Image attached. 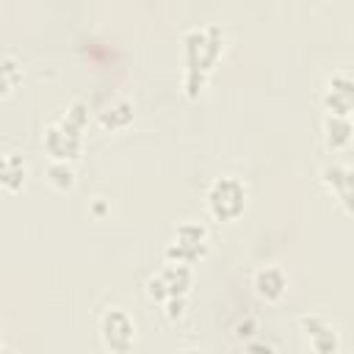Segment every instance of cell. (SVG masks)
Returning a JSON list of instances; mask_svg holds the SVG:
<instances>
[{
    "mask_svg": "<svg viewBox=\"0 0 354 354\" xmlns=\"http://www.w3.org/2000/svg\"><path fill=\"white\" fill-rule=\"evenodd\" d=\"M324 185L329 188V194L343 205V210H351V169L346 163H329L321 171Z\"/></svg>",
    "mask_w": 354,
    "mask_h": 354,
    "instance_id": "obj_11",
    "label": "cell"
},
{
    "mask_svg": "<svg viewBox=\"0 0 354 354\" xmlns=\"http://www.w3.org/2000/svg\"><path fill=\"white\" fill-rule=\"evenodd\" d=\"M28 183V160L19 152H3L0 155V191L17 194Z\"/></svg>",
    "mask_w": 354,
    "mask_h": 354,
    "instance_id": "obj_10",
    "label": "cell"
},
{
    "mask_svg": "<svg viewBox=\"0 0 354 354\" xmlns=\"http://www.w3.org/2000/svg\"><path fill=\"white\" fill-rule=\"evenodd\" d=\"M299 326H301V335H304L307 346L315 354H337L340 351V337H337L335 326L326 318H321V315H301Z\"/></svg>",
    "mask_w": 354,
    "mask_h": 354,
    "instance_id": "obj_7",
    "label": "cell"
},
{
    "mask_svg": "<svg viewBox=\"0 0 354 354\" xmlns=\"http://www.w3.org/2000/svg\"><path fill=\"white\" fill-rule=\"evenodd\" d=\"M163 307H166V318H169V321H177V318H183V313H185V299H171V301H166Z\"/></svg>",
    "mask_w": 354,
    "mask_h": 354,
    "instance_id": "obj_16",
    "label": "cell"
},
{
    "mask_svg": "<svg viewBox=\"0 0 354 354\" xmlns=\"http://www.w3.org/2000/svg\"><path fill=\"white\" fill-rule=\"evenodd\" d=\"M0 337H3V329H0ZM0 351H3V340H0Z\"/></svg>",
    "mask_w": 354,
    "mask_h": 354,
    "instance_id": "obj_17",
    "label": "cell"
},
{
    "mask_svg": "<svg viewBox=\"0 0 354 354\" xmlns=\"http://www.w3.org/2000/svg\"><path fill=\"white\" fill-rule=\"evenodd\" d=\"M252 285H254V293L266 301H279L288 290V277L279 266H263L254 271L252 277Z\"/></svg>",
    "mask_w": 354,
    "mask_h": 354,
    "instance_id": "obj_9",
    "label": "cell"
},
{
    "mask_svg": "<svg viewBox=\"0 0 354 354\" xmlns=\"http://www.w3.org/2000/svg\"><path fill=\"white\" fill-rule=\"evenodd\" d=\"M22 83V66L17 58H0V100Z\"/></svg>",
    "mask_w": 354,
    "mask_h": 354,
    "instance_id": "obj_14",
    "label": "cell"
},
{
    "mask_svg": "<svg viewBox=\"0 0 354 354\" xmlns=\"http://www.w3.org/2000/svg\"><path fill=\"white\" fill-rule=\"evenodd\" d=\"M88 124V102L86 100H75L64 116L58 122H53L44 130V149L53 160H77L80 149H83V130Z\"/></svg>",
    "mask_w": 354,
    "mask_h": 354,
    "instance_id": "obj_2",
    "label": "cell"
},
{
    "mask_svg": "<svg viewBox=\"0 0 354 354\" xmlns=\"http://www.w3.org/2000/svg\"><path fill=\"white\" fill-rule=\"evenodd\" d=\"M324 141L332 152L346 149L351 141V119L348 116H337V113H326L324 119Z\"/></svg>",
    "mask_w": 354,
    "mask_h": 354,
    "instance_id": "obj_12",
    "label": "cell"
},
{
    "mask_svg": "<svg viewBox=\"0 0 354 354\" xmlns=\"http://www.w3.org/2000/svg\"><path fill=\"white\" fill-rule=\"evenodd\" d=\"M133 122V102L130 100H116L100 111V124L105 130H124Z\"/></svg>",
    "mask_w": 354,
    "mask_h": 354,
    "instance_id": "obj_13",
    "label": "cell"
},
{
    "mask_svg": "<svg viewBox=\"0 0 354 354\" xmlns=\"http://www.w3.org/2000/svg\"><path fill=\"white\" fill-rule=\"evenodd\" d=\"M324 108L326 113H337V116H348L354 108V80L348 72H335L326 83L324 91Z\"/></svg>",
    "mask_w": 354,
    "mask_h": 354,
    "instance_id": "obj_8",
    "label": "cell"
},
{
    "mask_svg": "<svg viewBox=\"0 0 354 354\" xmlns=\"http://www.w3.org/2000/svg\"><path fill=\"white\" fill-rule=\"evenodd\" d=\"M246 185L235 174H221L210 183L205 205L216 221H235L246 210Z\"/></svg>",
    "mask_w": 354,
    "mask_h": 354,
    "instance_id": "obj_3",
    "label": "cell"
},
{
    "mask_svg": "<svg viewBox=\"0 0 354 354\" xmlns=\"http://www.w3.org/2000/svg\"><path fill=\"white\" fill-rule=\"evenodd\" d=\"M224 50V30L218 25H202L191 28L183 36V55H185V75H183V88L188 100H196L207 77L216 69V61L221 58Z\"/></svg>",
    "mask_w": 354,
    "mask_h": 354,
    "instance_id": "obj_1",
    "label": "cell"
},
{
    "mask_svg": "<svg viewBox=\"0 0 354 354\" xmlns=\"http://www.w3.org/2000/svg\"><path fill=\"white\" fill-rule=\"evenodd\" d=\"M47 180H50L58 191H69V188L75 185V169H72V163H66V160H53V163L47 166Z\"/></svg>",
    "mask_w": 354,
    "mask_h": 354,
    "instance_id": "obj_15",
    "label": "cell"
},
{
    "mask_svg": "<svg viewBox=\"0 0 354 354\" xmlns=\"http://www.w3.org/2000/svg\"><path fill=\"white\" fill-rule=\"evenodd\" d=\"M100 337H102V346L108 351L127 354L133 348V343H136V321L130 318L127 310L111 307L100 318Z\"/></svg>",
    "mask_w": 354,
    "mask_h": 354,
    "instance_id": "obj_6",
    "label": "cell"
},
{
    "mask_svg": "<svg viewBox=\"0 0 354 354\" xmlns=\"http://www.w3.org/2000/svg\"><path fill=\"white\" fill-rule=\"evenodd\" d=\"M191 285H194V268L185 263H169L155 277H149L147 296H149V301L166 304L171 299H185Z\"/></svg>",
    "mask_w": 354,
    "mask_h": 354,
    "instance_id": "obj_5",
    "label": "cell"
},
{
    "mask_svg": "<svg viewBox=\"0 0 354 354\" xmlns=\"http://www.w3.org/2000/svg\"><path fill=\"white\" fill-rule=\"evenodd\" d=\"M207 254V230L199 221H183L169 246H166V260L169 263H185V266H196L202 257Z\"/></svg>",
    "mask_w": 354,
    "mask_h": 354,
    "instance_id": "obj_4",
    "label": "cell"
}]
</instances>
